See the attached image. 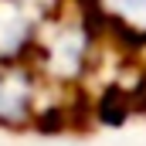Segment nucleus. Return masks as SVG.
Masks as SVG:
<instances>
[{"label": "nucleus", "mask_w": 146, "mask_h": 146, "mask_svg": "<svg viewBox=\"0 0 146 146\" xmlns=\"http://www.w3.org/2000/svg\"><path fill=\"white\" fill-rule=\"evenodd\" d=\"M92 51H95V34L85 21L75 17H58V21H44L34 37V72L44 82H72L92 65Z\"/></svg>", "instance_id": "nucleus-1"}, {"label": "nucleus", "mask_w": 146, "mask_h": 146, "mask_svg": "<svg viewBox=\"0 0 146 146\" xmlns=\"http://www.w3.org/2000/svg\"><path fill=\"white\" fill-rule=\"evenodd\" d=\"M99 10L115 31L146 41V0H99Z\"/></svg>", "instance_id": "nucleus-4"}, {"label": "nucleus", "mask_w": 146, "mask_h": 146, "mask_svg": "<svg viewBox=\"0 0 146 146\" xmlns=\"http://www.w3.org/2000/svg\"><path fill=\"white\" fill-rule=\"evenodd\" d=\"M44 78L34 65L24 61H0V126L17 129L44 119Z\"/></svg>", "instance_id": "nucleus-2"}, {"label": "nucleus", "mask_w": 146, "mask_h": 146, "mask_svg": "<svg viewBox=\"0 0 146 146\" xmlns=\"http://www.w3.org/2000/svg\"><path fill=\"white\" fill-rule=\"evenodd\" d=\"M44 21L48 14L37 0H0V61H21L31 54Z\"/></svg>", "instance_id": "nucleus-3"}]
</instances>
